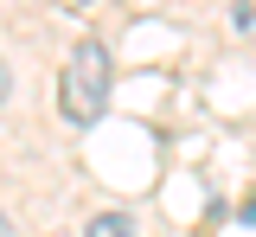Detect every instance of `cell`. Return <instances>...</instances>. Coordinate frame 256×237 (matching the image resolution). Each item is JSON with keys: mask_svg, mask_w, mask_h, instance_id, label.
Here are the masks:
<instances>
[{"mask_svg": "<svg viewBox=\"0 0 256 237\" xmlns=\"http://www.w3.org/2000/svg\"><path fill=\"white\" fill-rule=\"evenodd\" d=\"M64 116L70 122H96L102 109H109V45L102 38H77V52H70V64H64Z\"/></svg>", "mask_w": 256, "mask_h": 237, "instance_id": "6da1fadb", "label": "cell"}, {"mask_svg": "<svg viewBox=\"0 0 256 237\" xmlns=\"http://www.w3.org/2000/svg\"><path fill=\"white\" fill-rule=\"evenodd\" d=\"M84 237H134V218L128 212H96L90 224H84Z\"/></svg>", "mask_w": 256, "mask_h": 237, "instance_id": "7a4b0ae2", "label": "cell"}, {"mask_svg": "<svg viewBox=\"0 0 256 237\" xmlns=\"http://www.w3.org/2000/svg\"><path fill=\"white\" fill-rule=\"evenodd\" d=\"M13 96V70H6V58H0V102Z\"/></svg>", "mask_w": 256, "mask_h": 237, "instance_id": "3957f363", "label": "cell"}, {"mask_svg": "<svg viewBox=\"0 0 256 237\" xmlns=\"http://www.w3.org/2000/svg\"><path fill=\"white\" fill-rule=\"evenodd\" d=\"M0 237H13V218H6V212H0Z\"/></svg>", "mask_w": 256, "mask_h": 237, "instance_id": "277c9868", "label": "cell"}, {"mask_svg": "<svg viewBox=\"0 0 256 237\" xmlns=\"http://www.w3.org/2000/svg\"><path fill=\"white\" fill-rule=\"evenodd\" d=\"M244 218H250V224H256V199H250V205H244Z\"/></svg>", "mask_w": 256, "mask_h": 237, "instance_id": "5b68a950", "label": "cell"}]
</instances>
